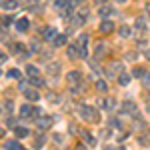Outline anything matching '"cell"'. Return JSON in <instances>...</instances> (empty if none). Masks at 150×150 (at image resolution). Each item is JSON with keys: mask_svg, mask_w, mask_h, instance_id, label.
<instances>
[{"mask_svg": "<svg viewBox=\"0 0 150 150\" xmlns=\"http://www.w3.org/2000/svg\"><path fill=\"white\" fill-rule=\"evenodd\" d=\"M78 114L84 118V120H90V122H98V112L94 106H88V104H78Z\"/></svg>", "mask_w": 150, "mask_h": 150, "instance_id": "cell-1", "label": "cell"}, {"mask_svg": "<svg viewBox=\"0 0 150 150\" xmlns=\"http://www.w3.org/2000/svg\"><path fill=\"white\" fill-rule=\"evenodd\" d=\"M66 56L70 60H76V58H80V44H72V46L66 48Z\"/></svg>", "mask_w": 150, "mask_h": 150, "instance_id": "cell-2", "label": "cell"}, {"mask_svg": "<svg viewBox=\"0 0 150 150\" xmlns=\"http://www.w3.org/2000/svg\"><path fill=\"white\" fill-rule=\"evenodd\" d=\"M122 110H124L126 114H132V116H136V114H138V106L132 102V100H126V102L122 104Z\"/></svg>", "mask_w": 150, "mask_h": 150, "instance_id": "cell-3", "label": "cell"}, {"mask_svg": "<svg viewBox=\"0 0 150 150\" xmlns=\"http://www.w3.org/2000/svg\"><path fill=\"white\" fill-rule=\"evenodd\" d=\"M42 34H44V42H52V40L58 36V32H56V28H54V26H48V28L42 30Z\"/></svg>", "mask_w": 150, "mask_h": 150, "instance_id": "cell-4", "label": "cell"}, {"mask_svg": "<svg viewBox=\"0 0 150 150\" xmlns=\"http://www.w3.org/2000/svg\"><path fill=\"white\" fill-rule=\"evenodd\" d=\"M82 78V74H80V70H70L68 74H66V80H68V84H78Z\"/></svg>", "mask_w": 150, "mask_h": 150, "instance_id": "cell-5", "label": "cell"}, {"mask_svg": "<svg viewBox=\"0 0 150 150\" xmlns=\"http://www.w3.org/2000/svg\"><path fill=\"white\" fill-rule=\"evenodd\" d=\"M20 114H22V118H30V116L36 114V110H34V106H30V104L26 102V104H22V108H20Z\"/></svg>", "mask_w": 150, "mask_h": 150, "instance_id": "cell-6", "label": "cell"}, {"mask_svg": "<svg viewBox=\"0 0 150 150\" xmlns=\"http://www.w3.org/2000/svg\"><path fill=\"white\" fill-rule=\"evenodd\" d=\"M36 124H38L40 130H46V128L52 126V118H50V116H42V118H38V122H36Z\"/></svg>", "mask_w": 150, "mask_h": 150, "instance_id": "cell-7", "label": "cell"}, {"mask_svg": "<svg viewBox=\"0 0 150 150\" xmlns=\"http://www.w3.org/2000/svg\"><path fill=\"white\" fill-rule=\"evenodd\" d=\"M16 28H18V32H28V28H30L28 18H18L16 20Z\"/></svg>", "mask_w": 150, "mask_h": 150, "instance_id": "cell-8", "label": "cell"}, {"mask_svg": "<svg viewBox=\"0 0 150 150\" xmlns=\"http://www.w3.org/2000/svg\"><path fill=\"white\" fill-rule=\"evenodd\" d=\"M98 30L104 32V34H106V32H112V30H114V22H110V20H102L100 26H98Z\"/></svg>", "mask_w": 150, "mask_h": 150, "instance_id": "cell-9", "label": "cell"}, {"mask_svg": "<svg viewBox=\"0 0 150 150\" xmlns=\"http://www.w3.org/2000/svg\"><path fill=\"white\" fill-rule=\"evenodd\" d=\"M24 96H26V100H30V102H36V100L40 98V94L36 92L34 88H26V90H24Z\"/></svg>", "mask_w": 150, "mask_h": 150, "instance_id": "cell-10", "label": "cell"}, {"mask_svg": "<svg viewBox=\"0 0 150 150\" xmlns=\"http://www.w3.org/2000/svg\"><path fill=\"white\" fill-rule=\"evenodd\" d=\"M46 72H48V74H52V76H56V74H60V62H48Z\"/></svg>", "mask_w": 150, "mask_h": 150, "instance_id": "cell-11", "label": "cell"}, {"mask_svg": "<svg viewBox=\"0 0 150 150\" xmlns=\"http://www.w3.org/2000/svg\"><path fill=\"white\" fill-rule=\"evenodd\" d=\"M84 20H86V16H82L80 12H78V14H74V16L70 18V24L78 28V26H82V24H84Z\"/></svg>", "mask_w": 150, "mask_h": 150, "instance_id": "cell-12", "label": "cell"}, {"mask_svg": "<svg viewBox=\"0 0 150 150\" xmlns=\"http://www.w3.org/2000/svg\"><path fill=\"white\" fill-rule=\"evenodd\" d=\"M28 134H30L28 128H24V126H16L14 128V136H16V138H26Z\"/></svg>", "mask_w": 150, "mask_h": 150, "instance_id": "cell-13", "label": "cell"}, {"mask_svg": "<svg viewBox=\"0 0 150 150\" xmlns=\"http://www.w3.org/2000/svg\"><path fill=\"white\" fill-rule=\"evenodd\" d=\"M0 6H2L4 10H14V8H18V0H4Z\"/></svg>", "mask_w": 150, "mask_h": 150, "instance_id": "cell-14", "label": "cell"}, {"mask_svg": "<svg viewBox=\"0 0 150 150\" xmlns=\"http://www.w3.org/2000/svg\"><path fill=\"white\" fill-rule=\"evenodd\" d=\"M114 8H112V6H100V10H98V14H100V16H102V18H106V16H110V14H114Z\"/></svg>", "mask_w": 150, "mask_h": 150, "instance_id": "cell-15", "label": "cell"}, {"mask_svg": "<svg viewBox=\"0 0 150 150\" xmlns=\"http://www.w3.org/2000/svg\"><path fill=\"white\" fill-rule=\"evenodd\" d=\"M102 108L106 110V112H112V110L116 108V100H114V98H106V100H104V106H102Z\"/></svg>", "mask_w": 150, "mask_h": 150, "instance_id": "cell-16", "label": "cell"}, {"mask_svg": "<svg viewBox=\"0 0 150 150\" xmlns=\"http://www.w3.org/2000/svg\"><path fill=\"white\" fill-rule=\"evenodd\" d=\"M118 34L122 36V38H128V36L132 34V30H130V26H128V24H122V26L118 28Z\"/></svg>", "mask_w": 150, "mask_h": 150, "instance_id": "cell-17", "label": "cell"}, {"mask_svg": "<svg viewBox=\"0 0 150 150\" xmlns=\"http://www.w3.org/2000/svg\"><path fill=\"white\" fill-rule=\"evenodd\" d=\"M128 82H130V74H128V72H120L118 84H120V86H128Z\"/></svg>", "mask_w": 150, "mask_h": 150, "instance_id": "cell-18", "label": "cell"}, {"mask_svg": "<svg viewBox=\"0 0 150 150\" xmlns=\"http://www.w3.org/2000/svg\"><path fill=\"white\" fill-rule=\"evenodd\" d=\"M26 74H28V78H34V76L40 74V72H38V68H36L34 64H28V66H26Z\"/></svg>", "mask_w": 150, "mask_h": 150, "instance_id": "cell-19", "label": "cell"}, {"mask_svg": "<svg viewBox=\"0 0 150 150\" xmlns=\"http://www.w3.org/2000/svg\"><path fill=\"white\" fill-rule=\"evenodd\" d=\"M52 44H54V46H64V44H66V34H58L56 38L52 40Z\"/></svg>", "mask_w": 150, "mask_h": 150, "instance_id": "cell-20", "label": "cell"}, {"mask_svg": "<svg viewBox=\"0 0 150 150\" xmlns=\"http://www.w3.org/2000/svg\"><path fill=\"white\" fill-rule=\"evenodd\" d=\"M138 142H140V146H150V132H144L138 138Z\"/></svg>", "mask_w": 150, "mask_h": 150, "instance_id": "cell-21", "label": "cell"}, {"mask_svg": "<svg viewBox=\"0 0 150 150\" xmlns=\"http://www.w3.org/2000/svg\"><path fill=\"white\" fill-rule=\"evenodd\" d=\"M6 76H8V78H14V80H20V70L18 68H10L8 72H6Z\"/></svg>", "mask_w": 150, "mask_h": 150, "instance_id": "cell-22", "label": "cell"}, {"mask_svg": "<svg viewBox=\"0 0 150 150\" xmlns=\"http://www.w3.org/2000/svg\"><path fill=\"white\" fill-rule=\"evenodd\" d=\"M44 142H46V136H44V134H38L36 140H34V146H36V148H42V146H44Z\"/></svg>", "mask_w": 150, "mask_h": 150, "instance_id": "cell-23", "label": "cell"}, {"mask_svg": "<svg viewBox=\"0 0 150 150\" xmlns=\"http://www.w3.org/2000/svg\"><path fill=\"white\" fill-rule=\"evenodd\" d=\"M96 90H98V92H106V90H108L106 80H96Z\"/></svg>", "mask_w": 150, "mask_h": 150, "instance_id": "cell-24", "label": "cell"}, {"mask_svg": "<svg viewBox=\"0 0 150 150\" xmlns=\"http://www.w3.org/2000/svg\"><path fill=\"white\" fill-rule=\"evenodd\" d=\"M82 136H84V140H86L88 146H96V138H94V136H90L88 132H82Z\"/></svg>", "mask_w": 150, "mask_h": 150, "instance_id": "cell-25", "label": "cell"}, {"mask_svg": "<svg viewBox=\"0 0 150 150\" xmlns=\"http://www.w3.org/2000/svg\"><path fill=\"white\" fill-rule=\"evenodd\" d=\"M134 28H136V30H146V20H144V18H136Z\"/></svg>", "mask_w": 150, "mask_h": 150, "instance_id": "cell-26", "label": "cell"}, {"mask_svg": "<svg viewBox=\"0 0 150 150\" xmlns=\"http://www.w3.org/2000/svg\"><path fill=\"white\" fill-rule=\"evenodd\" d=\"M6 150H22V148H20V144L14 140V142H6Z\"/></svg>", "mask_w": 150, "mask_h": 150, "instance_id": "cell-27", "label": "cell"}, {"mask_svg": "<svg viewBox=\"0 0 150 150\" xmlns=\"http://www.w3.org/2000/svg\"><path fill=\"white\" fill-rule=\"evenodd\" d=\"M144 74H146L144 68H134V72H132V76H136V78H144Z\"/></svg>", "mask_w": 150, "mask_h": 150, "instance_id": "cell-28", "label": "cell"}, {"mask_svg": "<svg viewBox=\"0 0 150 150\" xmlns=\"http://www.w3.org/2000/svg\"><path fill=\"white\" fill-rule=\"evenodd\" d=\"M146 128V124H144V120L140 118V120H136V124H134V130H144Z\"/></svg>", "mask_w": 150, "mask_h": 150, "instance_id": "cell-29", "label": "cell"}, {"mask_svg": "<svg viewBox=\"0 0 150 150\" xmlns=\"http://www.w3.org/2000/svg\"><path fill=\"white\" fill-rule=\"evenodd\" d=\"M52 138H54V142H56V144H64V136H62V134H54Z\"/></svg>", "mask_w": 150, "mask_h": 150, "instance_id": "cell-30", "label": "cell"}, {"mask_svg": "<svg viewBox=\"0 0 150 150\" xmlns=\"http://www.w3.org/2000/svg\"><path fill=\"white\" fill-rule=\"evenodd\" d=\"M30 82H32V84H34V86H42V84H44V82L40 80V78H38V76H34V78H30Z\"/></svg>", "mask_w": 150, "mask_h": 150, "instance_id": "cell-31", "label": "cell"}, {"mask_svg": "<svg viewBox=\"0 0 150 150\" xmlns=\"http://www.w3.org/2000/svg\"><path fill=\"white\" fill-rule=\"evenodd\" d=\"M126 60L134 62V60H136V52H126Z\"/></svg>", "mask_w": 150, "mask_h": 150, "instance_id": "cell-32", "label": "cell"}, {"mask_svg": "<svg viewBox=\"0 0 150 150\" xmlns=\"http://www.w3.org/2000/svg\"><path fill=\"white\" fill-rule=\"evenodd\" d=\"M6 126L8 128H16V120H14V118H8V120H6Z\"/></svg>", "mask_w": 150, "mask_h": 150, "instance_id": "cell-33", "label": "cell"}, {"mask_svg": "<svg viewBox=\"0 0 150 150\" xmlns=\"http://www.w3.org/2000/svg\"><path fill=\"white\" fill-rule=\"evenodd\" d=\"M46 98L50 100V102H56V100H58V96H56L54 92H48V96H46Z\"/></svg>", "mask_w": 150, "mask_h": 150, "instance_id": "cell-34", "label": "cell"}, {"mask_svg": "<svg viewBox=\"0 0 150 150\" xmlns=\"http://www.w3.org/2000/svg\"><path fill=\"white\" fill-rule=\"evenodd\" d=\"M40 54H42V60H44V58H46V60H48V58L52 56V52H50V50H42Z\"/></svg>", "mask_w": 150, "mask_h": 150, "instance_id": "cell-35", "label": "cell"}, {"mask_svg": "<svg viewBox=\"0 0 150 150\" xmlns=\"http://www.w3.org/2000/svg\"><path fill=\"white\" fill-rule=\"evenodd\" d=\"M6 60H8V54L6 52H0V64H4Z\"/></svg>", "mask_w": 150, "mask_h": 150, "instance_id": "cell-36", "label": "cell"}, {"mask_svg": "<svg viewBox=\"0 0 150 150\" xmlns=\"http://www.w3.org/2000/svg\"><path fill=\"white\" fill-rule=\"evenodd\" d=\"M146 42H148L146 38H138V48H144V46H146Z\"/></svg>", "mask_w": 150, "mask_h": 150, "instance_id": "cell-37", "label": "cell"}, {"mask_svg": "<svg viewBox=\"0 0 150 150\" xmlns=\"http://www.w3.org/2000/svg\"><path fill=\"white\" fill-rule=\"evenodd\" d=\"M142 80H144V84H148V86H150V72L144 74V78H142Z\"/></svg>", "mask_w": 150, "mask_h": 150, "instance_id": "cell-38", "label": "cell"}, {"mask_svg": "<svg viewBox=\"0 0 150 150\" xmlns=\"http://www.w3.org/2000/svg\"><path fill=\"white\" fill-rule=\"evenodd\" d=\"M18 88H20V90L24 92V90H26V80H20V84H18Z\"/></svg>", "mask_w": 150, "mask_h": 150, "instance_id": "cell-39", "label": "cell"}, {"mask_svg": "<svg viewBox=\"0 0 150 150\" xmlns=\"http://www.w3.org/2000/svg\"><path fill=\"white\" fill-rule=\"evenodd\" d=\"M10 22H12L10 16H4V18H2V24H10Z\"/></svg>", "mask_w": 150, "mask_h": 150, "instance_id": "cell-40", "label": "cell"}, {"mask_svg": "<svg viewBox=\"0 0 150 150\" xmlns=\"http://www.w3.org/2000/svg\"><path fill=\"white\" fill-rule=\"evenodd\" d=\"M94 2H96V4H100V6H102L104 2H106V0H94Z\"/></svg>", "mask_w": 150, "mask_h": 150, "instance_id": "cell-41", "label": "cell"}, {"mask_svg": "<svg viewBox=\"0 0 150 150\" xmlns=\"http://www.w3.org/2000/svg\"><path fill=\"white\" fill-rule=\"evenodd\" d=\"M106 150H116V148L114 146H106Z\"/></svg>", "mask_w": 150, "mask_h": 150, "instance_id": "cell-42", "label": "cell"}, {"mask_svg": "<svg viewBox=\"0 0 150 150\" xmlns=\"http://www.w3.org/2000/svg\"><path fill=\"white\" fill-rule=\"evenodd\" d=\"M146 58H148V60H150V50H146Z\"/></svg>", "mask_w": 150, "mask_h": 150, "instance_id": "cell-43", "label": "cell"}, {"mask_svg": "<svg viewBox=\"0 0 150 150\" xmlns=\"http://www.w3.org/2000/svg\"><path fill=\"white\" fill-rule=\"evenodd\" d=\"M116 2H118V4H122V2H126V0H116Z\"/></svg>", "mask_w": 150, "mask_h": 150, "instance_id": "cell-44", "label": "cell"}, {"mask_svg": "<svg viewBox=\"0 0 150 150\" xmlns=\"http://www.w3.org/2000/svg\"><path fill=\"white\" fill-rule=\"evenodd\" d=\"M2 134H4V130H2V128H0V136H2Z\"/></svg>", "mask_w": 150, "mask_h": 150, "instance_id": "cell-45", "label": "cell"}, {"mask_svg": "<svg viewBox=\"0 0 150 150\" xmlns=\"http://www.w3.org/2000/svg\"><path fill=\"white\" fill-rule=\"evenodd\" d=\"M0 76H2V72H0Z\"/></svg>", "mask_w": 150, "mask_h": 150, "instance_id": "cell-46", "label": "cell"}]
</instances>
